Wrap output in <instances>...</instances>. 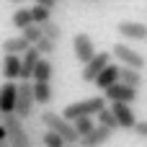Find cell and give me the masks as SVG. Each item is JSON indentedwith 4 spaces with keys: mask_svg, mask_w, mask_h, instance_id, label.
Listing matches in <instances>:
<instances>
[{
    "mask_svg": "<svg viewBox=\"0 0 147 147\" xmlns=\"http://www.w3.org/2000/svg\"><path fill=\"white\" fill-rule=\"evenodd\" d=\"M111 59H114L111 52H96V54L85 62V67H83V80H85V83H93V78H96Z\"/></svg>",
    "mask_w": 147,
    "mask_h": 147,
    "instance_id": "obj_8",
    "label": "cell"
},
{
    "mask_svg": "<svg viewBox=\"0 0 147 147\" xmlns=\"http://www.w3.org/2000/svg\"><path fill=\"white\" fill-rule=\"evenodd\" d=\"M21 36H23V39H26V41H28V44H34V41H36V39H39V36H41V26H39V23H34V21H31V23H28V26H23V28H21Z\"/></svg>",
    "mask_w": 147,
    "mask_h": 147,
    "instance_id": "obj_26",
    "label": "cell"
},
{
    "mask_svg": "<svg viewBox=\"0 0 147 147\" xmlns=\"http://www.w3.org/2000/svg\"><path fill=\"white\" fill-rule=\"evenodd\" d=\"M0 121H3V111H0Z\"/></svg>",
    "mask_w": 147,
    "mask_h": 147,
    "instance_id": "obj_31",
    "label": "cell"
},
{
    "mask_svg": "<svg viewBox=\"0 0 147 147\" xmlns=\"http://www.w3.org/2000/svg\"><path fill=\"white\" fill-rule=\"evenodd\" d=\"M16 96H18L16 80H5V83L0 85V111H3V114L16 111Z\"/></svg>",
    "mask_w": 147,
    "mask_h": 147,
    "instance_id": "obj_11",
    "label": "cell"
},
{
    "mask_svg": "<svg viewBox=\"0 0 147 147\" xmlns=\"http://www.w3.org/2000/svg\"><path fill=\"white\" fill-rule=\"evenodd\" d=\"M34 18H31V10H26V8H18L16 13H13V18H10V23L16 26V28H23V26H28Z\"/></svg>",
    "mask_w": 147,
    "mask_h": 147,
    "instance_id": "obj_23",
    "label": "cell"
},
{
    "mask_svg": "<svg viewBox=\"0 0 147 147\" xmlns=\"http://www.w3.org/2000/svg\"><path fill=\"white\" fill-rule=\"evenodd\" d=\"M111 57H114L119 65H129V67H137V70L145 67V57H142L137 49H132L129 44H114Z\"/></svg>",
    "mask_w": 147,
    "mask_h": 147,
    "instance_id": "obj_6",
    "label": "cell"
},
{
    "mask_svg": "<svg viewBox=\"0 0 147 147\" xmlns=\"http://www.w3.org/2000/svg\"><path fill=\"white\" fill-rule=\"evenodd\" d=\"M41 127L54 129V132L65 140V145H75V142H80V134L75 132L72 121H70L67 116H62V114L52 111V109H44V114H41Z\"/></svg>",
    "mask_w": 147,
    "mask_h": 147,
    "instance_id": "obj_1",
    "label": "cell"
},
{
    "mask_svg": "<svg viewBox=\"0 0 147 147\" xmlns=\"http://www.w3.org/2000/svg\"><path fill=\"white\" fill-rule=\"evenodd\" d=\"M111 134H114V129H109V127H103V124H96L88 134L80 137V142L85 147H98V145H106V142L111 140Z\"/></svg>",
    "mask_w": 147,
    "mask_h": 147,
    "instance_id": "obj_12",
    "label": "cell"
},
{
    "mask_svg": "<svg viewBox=\"0 0 147 147\" xmlns=\"http://www.w3.org/2000/svg\"><path fill=\"white\" fill-rule=\"evenodd\" d=\"M41 142L47 147H65V140L54 132V129H44V134H41Z\"/></svg>",
    "mask_w": 147,
    "mask_h": 147,
    "instance_id": "obj_27",
    "label": "cell"
},
{
    "mask_svg": "<svg viewBox=\"0 0 147 147\" xmlns=\"http://www.w3.org/2000/svg\"><path fill=\"white\" fill-rule=\"evenodd\" d=\"M3 127H5V132H8V142L10 147H31V137H28V132L23 129V119L18 116V114H3Z\"/></svg>",
    "mask_w": 147,
    "mask_h": 147,
    "instance_id": "obj_2",
    "label": "cell"
},
{
    "mask_svg": "<svg viewBox=\"0 0 147 147\" xmlns=\"http://www.w3.org/2000/svg\"><path fill=\"white\" fill-rule=\"evenodd\" d=\"M72 52H75V59L80 62V65H85L93 54H96V44H93V39L88 36V34H75L72 36Z\"/></svg>",
    "mask_w": 147,
    "mask_h": 147,
    "instance_id": "obj_7",
    "label": "cell"
},
{
    "mask_svg": "<svg viewBox=\"0 0 147 147\" xmlns=\"http://www.w3.org/2000/svg\"><path fill=\"white\" fill-rule=\"evenodd\" d=\"M116 31L121 39H129V41H145L147 39V23H140V21H121L116 26Z\"/></svg>",
    "mask_w": 147,
    "mask_h": 147,
    "instance_id": "obj_9",
    "label": "cell"
},
{
    "mask_svg": "<svg viewBox=\"0 0 147 147\" xmlns=\"http://www.w3.org/2000/svg\"><path fill=\"white\" fill-rule=\"evenodd\" d=\"M72 127H75V132L83 137V134H88V132L96 127V121H93L90 116H78V119H72Z\"/></svg>",
    "mask_w": 147,
    "mask_h": 147,
    "instance_id": "obj_25",
    "label": "cell"
},
{
    "mask_svg": "<svg viewBox=\"0 0 147 147\" xmlns=\"http://www.w3.org/2000/svg\"><path fill=\"white\" fill-rule=\"evenodd\" d=\"M31 18H34V23H44L47 18H52V8H49V5H41V3H36V5L31 8Z\"/></svg>",
    "mask_w": 147,
    "mask_h": 147,
    "instance_id": "obj_22",
    "label": "cell"
},
{
    "mask_svg": "<svg viewBox=\"0 0 147 147\" xmlns=\"http://www.w3.org/2000/svg\"><path fill=\"white\" fill-rule=\"evenodd\" d=\"M13 3H21V0H13Z\"/></svg>",
    "mask_w": 147,
    "mask_h": 147,
    "instance_id": "obj_32",
    "label": "cell"
},
{
    "mask_svg": "<svg viewBox=\"0 0 147 147\" xmlns=\"http://www.w3.org/2000/svg\"><path fill=\"white\" fill-rule=\"evenodd\" d=\"M119 83H124V85H132V88H140V85H142V70L124 65V67L119 70Z\"/></svg>",
    "mask_w": 147,
    "mask_h": 147,
    "instance_id": "obj_18",
    "label": "cell"
},
{
    "mask_svg": "<svg viewBox=\"0 0 147 147\" xmlns=\"http://www.w3.org/2000/svg\"><path fill=\"white\" fill-rule=\"evenodd\" d=\"M31 44L23 39V36H13V39H5L3 41V52H13V54H23Z\"/></svg>",
    "mask_w": 147,
    "mask_h": 147,
    "instance_id": "obj_19",
    "label": "cell"
},
{
    "mask_svg": "<svg viewBox=\"0 0 147 147\" xmlns=\"http://www.w3.org/2000/svg\"><path fill=\"white\" fill-rule=\"evenodd\" d=\"M39 26H41V34H44V36H49V39H54V41L62 39V28H59V23H54L52 18H47V21L39 23Z\"/></svg>",
    "mask_w": 147,
    "mask_h": 147,
    "instance_id": "obj_21",
    "label": "cell"
},
{
    "mask_svg": "<svg viewBox=\"0 0 147 147\" xmlns=\"http://www.w3.org/2000/svg\"><path fill=\"white\" fill-rule=\"evenodd\" d=\"M31 88H34V98H36V106H49L54 93H52V85L49 80H31Z\"/></svg>",
    "mask_w": 147,
    "mask_h": 147,
    "instance_id": "obj_16",
    "label": "cell"
},
{
    "mask_svg": "<svg viewBox=\"0 0 147 147\" xmlns=\"http://www.w3.org/2000/svg\"><path fill=\"white\" fill-rule=\"evenodd\" d=\"M41 59V52L31 44L23 54H21V80H31V75H34V67H36V62Z\"/></svg>",
    "mask_w": 147,
    "mask_h": 147,
    "instance_id": "obj_13",
    "label": "cell"
},
{
    "mask_svg": "<svg viewBox=\"0 0 147 147\" xmlns=\"http://www.w3.org/2000/svg\"><path fill=\"white\" fill-rule=\"evenodd\" d=\"M103 98L111 101V103H134L140 98V88H132V85H124V83H114L103 90Z\"/></svg>",
    "mask_w": 147,
    "mask_h": 147,
    "instance_id": "obj_5",
    "label": "cell"
},
{
    "mask_svg": "<svg viewBox=\"0 0 147 147\" xmlns=\"http://www.w3.org/2000/svg\"><path fill=\"white\" fill-rule=\"evenodd\" d=\"M34 3H41V5H49V8L57 5V0H34Z\"/></svg>",
    "mask_w": 147,
    "mask_h": 147,
    "instance_id": "obj_30",
    "label": "cell"
},
{
    "mask_svg": "<svg viewBox=\"0 0 147 147\" xmlns=\"http://www.w3.org/2000/svg\"><path fill=\"white\" fill-rule=\"evenodd\" d=\"M34 47L41 52V57H52V54L57 52V41H54V39H49V36H44V34L34 41Z\"/></svg>",
    "mask_w": 147,
    "mask_h": 147,
    "instance_id": "obj_20",
    "label": "cell"
},
{
    "mask_svg": "<svg viewBox=\"0 0 147 147\" xmlns=\"http://www.w3.org/2000/svg\"><path fill=\"white\" fill-rule=\"evenodd\" d=\"M119 70H121L119 65H111V62H109V65H106L96 78H93V85H96V88H101V90H106L109 85L119 83Z\"/></svg>",
    "mask_w": 147,
    "mask_h": 147,
    "instance_id": "obj_15",
    "label": "cell"
},
{
    "mask_svg": "<svg viewBox=\"0 0 147 147\" xmlns=\"http://www.w3.org/2000/svg\"><path fill=\"white\" fill-rule=\"evenodd\" d=\"M96 116H98V124H103V127H109V129H119L116 116H114V111H111V109H106V106H103Z\"/></svg>",
    "mask_w": 147,
    "mask_h": 147,
    "instance_id": "obj_24",
    "label": "cell"
},
{
    "mask_svg": "<svg viewBox=\"0 0 147 147\" xmlns=\"http://www.w3.org/2000/svg\"><path fill=\"white\" fill-rule=\"evenodd\" d=\"M3 142H8V132H5V127H3V121H0V145Z\"/></svg>",
    "mask_w": 147,
    "mask_h": 147,
    "instance_id": "obj_29",
    "label": "cell"
},
{
    "mask_svg": "<svg viewBox=\"0 0 147 147\" xmlns=\"http://www.w3.org/2000/svg\"><path fill=\"white\" fill-rule=\"evenodd\" d=\"M132 132H134L137 137H142V140H147V121H137V124L132 127Z\"/></svg>",
    "mask_w": 147,
    "mask_h": 147,
    "instance_id": "obj_28",
    "label": "cell"
},
{
    "mask_svg": "<svg viewBox=\"0 0 147 147\" xmlns=\"http://www.w3.org/2000/svg\"><path fill=\"white\" fill-rule=\"evenodd\" d=\"M52 75H54V62H52L49 57H41V59L36 62V67H34L31 80H49V83H52Z\"/></svg>",
    "mask_w": 147,
    "mask_h": 147,
    "instance_id": "obj_17",
    "label": "cell"
},
{
    "mask_svg": "<svg viewBox=\"0 0 147 147\" xmlns=\"http://www.w3.org/2000/svg\"><path fill=\"white\" fill-rule=\"evenodd\" d=\"M3 78L5 80H18L21 78V54H13V52H3Z\"/></svg>",
    "mask_w": 147,
    "mask_h": 147,
    "instance_id": "obj_14",
    "label": "cell"
},
{
    "mask_svg": "<svg viewBox=\"0 0 147 147\" xmlns=\"http://www.w3.org/2000/svg\"><path fill=\"white\" fill-rule=\"evenodd\" d=\"M111 111H114V116H116L119 129H132V127L137 124V116H134L132 103H111Z\"/></svg>",
    "mask_w": 147,
    "mask_h": 147,
    "instance_id": "obj_10",
    "label": "cell"
},
{
    "mask_svg": "<svg viewBox=\"0 0 147 147\" xmlns=\"http://www.w3.org/2000/svg\"><path fill=\"white\" fill-rule=\"evenodd\" d=\"M23 121H31L34 114H36V98H34V88H31V80H23L18 85V96H16V111Z\"/></svg>",
    "mask_w": 147,
    "mask_h": 147,
    "instance_id": "obj_3",
    "label": "cell"
},
{
    "mask_svg": "<svg viewBox=\"0 0 147 147\" xmlns=\"http://www.w3.org/2000/svg\"><path fill=\"white\" fill-rule=\"evenodd\" d=\"M106 106V98L103 96H93V98H85V101H75L70 106H65L62 116H67L70 121L78 119V116H96L101 109Z\"/></svg>",
    "mask_w": 147,
    "mask_h": 147,
    "instance_id": "obj_4",
    "label": "cell"
}]
</instances>
